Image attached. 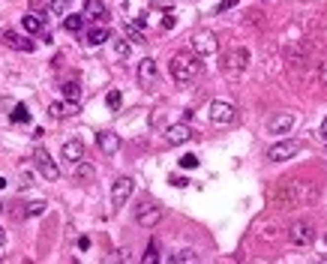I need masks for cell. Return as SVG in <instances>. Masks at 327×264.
I'll list each match as a JSON object with an SVG mask.
<instances>
[{"label":"cell","mask_w":327,"mask_h":264,"mask_svg":"<svg viewBox=\"0 0 327 264\" xmlns=\"http://www.w3.org/2000/svg\"><path fill=\"white\" fill-rule=\"evenodd\" d=\"M318 198V183L306 180V177H285L276 183V189L270 192L273 207L279 210H294V207H306Z\"/></svg>","instance_id":"obj_1"},{"label":"cell","mask_w":327,"mask_h":264,"mask_svg":"<svg viewBox=\"0 0 327 264\" xmlns=\"http://www.w3.org/2000/svg\"><path fill=\"white\" fill-rule=\"evenodd\" d=\"M201 75V57L195 51H177L171 57V78L177 84H189Z\"/></svg>","instance_id":"obj_2"},{"label":"cell","mask_w":327,"mask_h":264,"mask_svg":"<svg viewBox=\"0 0 327 264\" xmlns=\"http://www.w3.org/2000/svg\"><path fill=\"white\" fill-rule=\"evenodd\" d=\"M246 66H249V51L243 45H234L225 54V60H222V72H225V78H231V81L240 78V75L246 72Z\"/></svg>","instance_id":"obj_3"},{"label":"cell","mask_w":327,"mask_h":264,"mask_svg":"<svg viewBox=\"0 0 327 264\" xmlns=\"http://www.w3.org/2000/svg\"><path fill=\"white\" fill-rule=\"evenodd\" d=\"M189 48L198 54V57H213L216 51H219V39L210 33V30H198L189 36Z\"/></svg>","instance_id":"obj_4"},{"label":"cell","mask_w":327,"mask_h":264,"mask_svg":"<svg viewBox=\"0 0 327 264\" xmlns=\"http://www.w3.org/2000/svg\"><path fill=\"white\" fill-rule=\"evenodd\" d=\"M237 120V108L234 102H225V99H213L210 102V123L213 126H228Z\"/></svg>","instance_id":"obj_5"},{"label":"cell","mask_w":327,"mask_h":264,"mask_svg":"<svg viewBox=\"0 0 327 264\" xmlns=\"http://www.w3.org/2000/svg\"><path fill=\"white\" fill-rule=\"evenodd\" d=\"M162 207L159 204H153V201H141L138 207H135V222L141 225V228H156V225L162 222Z\"/></svg>","instance_id":"obj_6"},{"label":"cell","mask_w":327,"mask_h":264,"mask_svg":"<svg viewBox=\"0 0 327 264\" xmlns=\"http://www.w3.org/2000/svg\"><path fill=\"white\" fill-rule=\"evenodd\" d=\"M300 141H294V138H285V141H276L270 150H267V159L270 162H288V159H294L297 153H300Z\"/></svg>","instance_id":"obj_7"},{"label":"cell","mask_w":327,"mask_h":264,"mask_svg":"<svg viewBox=\"0 0 327 264\" xmlns=\"http://www.w3.org/2000/svg\"><path fill=\"white\" fill-rule=\"evenodd\" d=\"M294 126H297V114H294V111H279V114H273L267 120V132L270 135H288Z\"/></svg>","instance_id":"obj_8"},{"label":"cell","mask_w":327,"mask_h":264,"mask_svg":"<svg viewBox=\"0 0 327 264\" xmlns=\"http://www.w3.org/2000/svg\"><path fill=\"white\" fill-rule=\"evenodd\" d=\"M33 162H36V168L42 171L45 180H57V177H60V168H57V162L48 156L45 147H36V150H33Z\"/></svg>","instance_id":"obj_9"},{"label":"cell","mask_w":327,"mask_h":264,"mask_svg":"<svg viewBox=\"0 0 327 264\" xmlns=\"http://www.w3.org/2000/svg\"><path fill=\"white\" fill-rule=\"evenodd\" d=\"M156 81H159L156 60H153V57H144V60L138 63V84H141L144 90H150V87H156Z\"/></svg>","instance_id":"obj_10"},{"label":"cell","mask_w":327,"mask_h":264,"mask_svg":"<svg viewBox=\"0 0 327 264\" xmlns=\"http://www.w3.org/2000/svg\"><path fill=\"white\" fill-rule=\"evenodd\" d=\"M288 240H291V246H309L315 240L312 222H294L291 228H288Z\"/></svg>","instance_id":"obj_11"},{"label":"cell","mask_w":327,"mask_h":264,"mask_svg":"<svg viewBox=\"0 0 327 264\" xmlns=\"http://www.w3.org/2000/svg\"><path fill=\"white\" fill-rule=\"evenodd\" d=\"M132 189H135V180H132V177H117L114 186H111V204H114V207H123V204L129 201Z\"/></svg>","instance_id":"obj_12"},{"label":"cell","mask_w":327,"mask_h":264,"mask_svg":"<svg viewBox=\"0 0 327 264\" xmlns=\"http://www.w3.org/2000/svg\"><path fill=\"white\" fill-rule=\"evenodd\" d=\"M192 135H195V132H192V126H189V123H171V126L165 129L168 144H186Z\"/></svg>","instance_id":"obj_13"},{"label":"cell","mask_w":327,"mask_h":264,"mask_svg":"<svg viewBox=\"0 0 327 264\" xmlns=\"http://www.w3.org/2000/svg\"><path fill=\"white\" fill-rule=\"evenodd\" d=\"M3 45H9V48H15V51H33V42L27 39V36H21V33H15V30H3Z\"/></svg>","instance_id":"obj_14"},{"label":"cell","mask_w":327,"mask_h":264,"mask_svg":"<svg viewBox=\"0 0 327 264\" xmlns=\"http://www.w3.org/2000/svg\"><path fill=\"white\" fill-rule=\"evenodd\" d=\"M96 144H99V150L105 156H114L117 150H120V135H114V132H99L96 135Z\"/></svg>","instance_id":"obj_15"},{"label":"cell","mask_w":327,"mask_h":264,"mask_svg":"<svg viewBox=\"0 0 327 264\" xmlns=\"http://www.w3.org/2000/svg\"><path fill=\"white\" fill-rule=\"evenodd\" d=\"M63 159H69L72 165H75V162H81V159H84V144H81L78 138L66 141V144H63Z\"/></svg>","instance_id":"obj_16"},{"label":"cell","mask_w":327,"mask_h":264,"mask_svg":"<svg viewBox=\"0 0 327 264\" xmlns=\"http://www.w3.org/2000/svg\"><path fill=\"white\" fill-rule=\"evenodd\" d=\"M84 15H87V18H93V21H108V9H105L102 0H87Z\"/></svg>","instance_id":"obj_17"},{"label":"cell","mask_w":327,"mask_h":264,"mask_svg":"<svg viewBox=\"0 0 327 264\" xmlns=\"http://www.w3.org/2000/svg\"><path fill=\"white\" fill-rule=\"evenodd\" d=\"M93 177H96V168H93L87 159L75 162V180H78V183H93Z\"/></svg>","instance_id":"obj_18"},{"label":"cell","mask_w":327,"mask_h":264,"mask_svg":"<svg viewBox=\"0 0 327 264\" xmlns=\"http://www.w3.org/2000/svg\"><path fill=\"white\" fill-rule=\"evenodd\" d=\"M123 33L129 36L132 42H147V33L141 30V24H138V21H126V24H123Z\"/></svg>","instance_id":"obj_19"},{"label":"cell","mask_w":327,"mask_h":264,"mask_svg":"<svg viewBox=\"0 0 327 264\" xmlns=\"http://www.w3.org/2000/svg\"><path fill=\"white\" fill-rule=\"evenodd\" d=\"M60 90H63V99H66V102H72V105L81 102V87H78V81H66Z\"/></svg>","instance_id":"obj_20"},{"label":"cell","mask_w":327,"mask_h":264,"mask_svg":"<svg viewBox=\"0 0 327 264\" xmlns=\"http://www.w3.org/2000/svg\"><path fill=\"white\" fill-rule=\"evenodd\" d=\"M108 39H111L108 27H93V30H87V45H102V42H108Z\"/></svg>","instance_id":"obj_21"},{"label":"cell","mask_w":327,"mask_h":264,"mask_svg":"<svg viewBox=\"0 0 327 264\" xmlns=\"http://www.w3.org/2000/svg\"><path fill=\"white\" fill-rule=\"evenodd\" d=\"M72 111H75V105H72V102H51V105H48V114L57 117V120H60V117H69Z\"/></svg>","instance_id":"obj_22"},{"label":"cell","mask_w":327,"mask_h":264,"mask_svg":"<svg viewBox=\"0 0 327 264\" xmlns=\"http://www.w3.org/2000/svg\"><path fill=\"white\" fill-rule=\"evenodd\" d=\"M21 24H24V30H27V33H42V27H45L42 15H24V18H21Z\"/></svg>","instance_id":"obj_23"},{"label":"cell","mask_w":327,"mask_h":264,"mask_svg":"<svg viewBox=\"0 0 327 264\" xmlns=\"http://www.w3.org/2000/svg\"><path fill=\"white\" fill-rule=\"evenodd\" d=\"M171 261L174 264H192V261H198V252L195 249H180V252L171 255Z\"/></svg>","instance_id":"obj_24"},{"label":"cell","mask_w":327,"mask_h":264,"mask_svg":"<svg viewBox=\"0 0 327 264\" xmlns=\"http://www.w3.org/2000/svg\"><path fill=\"white\" fill-rule=\"evenodd\" d=\"M63 27H66L69 33H78V30L84 27V15H66V21H63Z\"/></svg>","instance_id":"obj_25"},{"label":"cell","mask_w":327,"mask_h":264,"mask_svg":"<svg viewBox=\"0 0 327 264\" xmlns=\"http://www.w3.org/2000/svg\"><path fill=\"white\" fill-rule=\"evenodd\" d=\"M12 123H30V111H27V105H15V111H12Z\"/></svg>","instance_id":"obj_26"},{"label":"cell","mask_w":327,"mask_h":264,"mask_svg":"<svg viewBox=\"0 0 327 264\" xmlns=\"http://www.w3.org/2000/svg\"><path fill=\"white\" fill-rule=\"evenodd\" d=\"M258 240H264V243H273V240H279V228H276V225H267V228L258 234Z\"/></svg>","instance_id":"obj_27"},{"label":"cell","mask_w":327,"mask_h":264,"mask_svg":"<svg viewBox=\"0 0 327 264\" xmlns=\"http://www.w3.org/2000/svg\"><path fill=\"white\" fill-rule=\"evenodd\" d=\"M105 102H108V108H111V111H117L120 102H123V93H120V90H111V93L105 96Z\"/></svg>","instance_id":"obj_28"},{"label":"cell","mask_w":327,"mask_h":264,"mask_svg":"<svg viewBox=\"0 0 327 264\" xmlns=\"http://www.w3.org/2000/svg\"><path fill=\"white\" fill-rule=\"evenodd\" d=\"M180 168H186V171L198 168V156H195V153H186V156H180Z\"/></svg>","instance_id":"obj_29"},{"label":"cell","mask_w":327,"mask_h":264,"mask_svg":"<svg viewBox=\"0 0 327 264\" xmlns=\"http://www.w3.org/2000/svg\"><path fill=\"white\" fill-rule=\"evenodd\" d=\"M144 264H156L159 261V249H156V243H150L147 246V252H144V258H141Z\"/></svg>","instance_id":"obj_30"},{"label":"cell","mask_w":327,"mask_h":264,"mask_svg":"<svg viewBox=\"0 0 327 264\" xmlns=\"http://www.w3.org/2000/svg\"><path fill=\"white\" fill-rule=\"evenodd\" d=\"M114 54L117 57H129V39H114Z\"/></svg>","instance_id":"obj_31"},{"label":"cell","mask_w":327,"mask_h":264,"mask_svg":"<svg viewBox=\"0 0 327 264\" xmlns=\"http://www.w3.org/2000/svg\"><path fill=\"white\" fill-rule=\"evenodd\" d=\"M66 9H69L66 0H51V3H48V12H54V15H63Z\"/></svg>","instance_id":"obj_32"},{"label":"cell","mask_w":327,"mask_h":264,"mask_svg":"<svg viewBox=\"0 0 327 264\" xmlns=\"http://www.w3.org/2000/svg\"><path fill=\"white\" fill-rule=\"evenodd\" d=\"M315 78H318V84H321V87H327V60H324V63H318Z\"/></svg>","instance_id":"obj_33"},{"label":"cell","mask_w":327,"mask_h":264,"mask_svg":"<svg viewBox=\"0 0 327 264\" xmlns=\"http://www.w3.org/2000/svg\"><path fill=\"white\" fill-rule=\"evenodd\" d=\"M237 3H240V0H222V3L216 6V12H219V15H225V12H228V9H234Z\"/></svg>","instance_id":"obj_34"},{"label":"cell","mask_w":327,"mask_h":264,"mask_svg":"<svg viewBox=\"0 0 327 264\" xmlns=\"http://www.w3.org/2000/svg\"><path fill=\"white\" fill-rule=\"evenodd\" d=\"M27 213H30V216H42V213H45V201H33Z\"/></svg>","instance_id":"obj_35"},{"label":"cell","mask_w":327,"mask_h":264,"mask_svg":"<svg viewBox=\"0 0 327 264\" xmlns=\"http://www.w3.org/2000/svg\"><path fill=\"white\" fill-rule=\"evenodd\" d=\"M171 186H177V189H183V186H189L186 177H171Z\"/></svg>","instance_id":"obj_36"},{"label":"cell","mask_w":327,"mask_h":264,"mask_svg":"<svg viewBox=\"0 0 327 264\" xmlns=\"http://www.w3.org/2000/svg\"><path fill=\"white\" fill-rule=\"evenodd\" d=\"M171 27H174V15H165L162 18V30H171Z\"/></svg>","instance_id":"obj_37"},{"label":"cell","mask_w":327,"mask_h":264,"mask_svg":"<svg viewBox=\"0 0 327 264\" xmlns=\"http://www.w3.org/2000/svg\"><path fill=\"white\" fill-rule=\"evenodd\" d=\"M78 249H90V237H78Z\"/></svg>","instance_id":"obj_38"},{"label":"cell","mask_w":327,"mask_h":264,"mask_svg":"<svg viewBox=\"0 0 327 264\" xmlns=\"http://www.w3.org/2000/svg\"><path fill=\"white\" fill-rule=\"evenodd\" d=\"M321 135H324V138H327V117H324V120H321Z\"/></svg>","instance_id":"obj_39"},{"label":"cell","mask_w":327,"mask_h":264,"mask_svg":"<svg viewBox=\"0 0 327 264\" xmlns=\"http://www.w3.org/2000/svg\"><path fill=\"white\" fill-rule=\"evenodd\" d=\"M6 243V234H3V228H0V246H3Z\"/></svg>","instance_id":"obj_40"},{"label":"cell","mask_w":327,"mask_h":264,"mask_svg":"<svg viewBox=\"0 0 327 264\" xmlns=\"http://www.w3.org/2000/svg\"><path fill=\"white\" fill-rule=\"evenodd\" d=\"M0 213H3V204H0Z\"/></svg>","instance_id":"obj_41"}]
</instances>
